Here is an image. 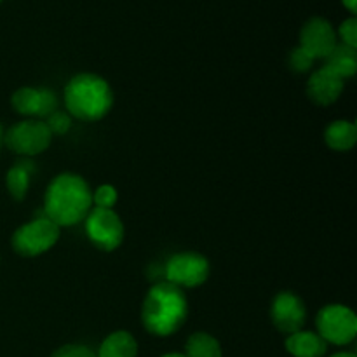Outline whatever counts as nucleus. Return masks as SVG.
Listing matches in <instances>:
<instances>
[{
    "label": "nucleus",
    "instance_id": "393cba45",
    "mask_svg": "<svg viewBox=\"0 0 357 357\" xmlns=\"http://www.w3.org/2000/svg\"><path fill=\"white\" fill-rule=\"evenodd\" d=\"M330 357H357L354 352H337V354L330 356Z\"/></svg>",
    "mask_w": 357,
    "mask_h": 357
},
{
    "label": "nucleus",
    "instance_id": "412c9836",
    "mask_svg": "<svg viewBox=\"0 0 357 357\" xmlns=\"http://www.w3.org/2000/svg\"><path fill=\"white\" fill-rule=\"evenodd\" d=\"M314 61H316V59H314L310 54H307L300 45L293 49L291 54H289V66L298 73L309 72V70L312 68Z\"/></svg>",
    "mask_w": 357,
    "mask_h": 357
},
{
    "label": "nucleus",
    "instance_id": "a211bd4d",
    "mask_svg": "<svg viewBox=\"0 0 357 357\" xmlns=\"http://www.w3.org/2000/svg\"><path fill=\"white\" fill-rule=\"evenodd\" d=\"M187 357H222V345L213 335L204 331H195L185 344Z\"/></svg>",
    "mask_w": 357,
    "mask_h": 357
},
{
    "label": "nucleus",
    "instance_id": "b1692460",
    "mask_svg": "<svg viewBox=\"0 0 357 357\" xmlns=\"http://www.w3.org/2000/svg\"><path fill=\"white\" fill-rule=\"evenodd\" d=\"M342 3H344V7L349 10V13L356 14V10H357V0H342Z\"/></svg>",
    "mask_w": 357,
    "mask_h": 357
},
{
    "label": "nucleus",
    "instance_id": "f257e3e1",
    "mask_svg": "<svg viewBox=\"0 0 357 357\" xmlns=\"http://www.w3.org/2000/svg\"><path fill=\"white\" fill-rule=\"evenodd\" d=\"M93 209V192L80 174L61 173L47 185L44 195V216L59 229L84 222Z\"/></svg>",
    "mask_w": 357,
    "mask_h": 357
},
{
    "label": "nucleus",
    "instance_id": "bb28decb",
    "mask_svg": "<svg viewBox=\"0 0 357 357\" xmlns=\"http://www.w3.org/2000/svg\"><path fill=\"white\" fill-rule=\"evenodd\" d=\"M2 143H3V128L2 124H0V146H2Z\"/></svg>",
    "mask_w": 357,
    "mask_h": 357
},
{
    "label": "nucleus",
    "instance_id": "a878e982",
    "mask_svg": "<svg viewBox=\"0 0 357 357\" xmlns=\"http://www.w3.org/2000/svg\"><path fill=\"white\" fill-rule=\"evenodd\" d=\"M162 357H187L185 354H180V352H169V354L162 356Z\"/></svg>",
    "mask_w": 357,
    "mask_h": 357
},
{
    "label": "nucleus",
    "instance_id": "6ab92c4d",
    "mask_svg": "<svg viewBox=\"0 0 357 357\" xmlns=\"http://www.w3.org/2000/svg\"><path fill=\"white\" fill-rule=\"evenodd\" d=\"M117 201H119V194L112 185H100V187L93 192L94 208L114 209V206L117 204Z\"/></svg>",
    "mask_w": 357,
    "mask_h": 357
},
{
    "label": "nucleus",
    "instance_id": "9d476101",
    "mask_svg": "<svg viewBox=\"0 0 357 357\" xmlns=\"http://www.w3.org/2000/svg\"><path fill=\"white\" fill-rule=\"evenodd\" d=\"M305 303L293 291H281L272 300L271 319L281 333L291 335L300 331L305 324Z\"/></svg>",
    "mask_w": 357,
    "mask_h": 357
},
{
    "label": "nucleus",
    "instance_id": "f03ea898",
    "mask_svg": "<svg viewBox=\"0 0 357 357\" xmlns=\"http://www.w3.org/2000/svg\"><path fill=\"white\" fill-rule=\"evenodd\" d=\"M188 317V298L185 291L167 281L153 284L142 305L143 328L153 337H171Z\"/></svg>",
    "mask_w": 357,
    "mask_h": 357
},
{
    "label": "nucleus",
    "instance_id": "20e7f679",
    "mask_svg": "<svg viewBox=\"0 0 357 357\" xmlns=\"http://www.w3.org/2000/svg\"><path fill=\"white\" fill-rule=\"evenodd\" d=\"M59 234L61 229L54 222H51L47 216H40L16 229L10 244L20 257L35 258L52 250L59 241Z\"/></svg>",
    "mask_w": 357,
    "mask_h": 357
},
{
    "label": "nucleus",
    "instance_id": "423d86ee",
    "mask_svg": "<svg viewBox=\"0 0 357 357\" xmlns=\"http://www.w3.org/2000/svg\"><path fill=\"white\" fill-rule=\"evenodd\" d=\"M52 142V132L49 131L47 124L38 119H26V121L16 122L3 132V143L7 149L23 157L40 155L49 149Z\"/></svg>",
    "mask_w": 357,
    "mask_h": 357
},
{
    "label": "nucleus",
    "instance_id": "dca6fc26",
    "mask_svg": "<svg viewBox=\"0 0 357 357\" xmlns=\"http://www.w3.org/2000/svg\"><path fill=\"white\" fill-rule=\"evenodd\" d=\"M326 68H330L331 72L337 73L340 79H349V77H354L357 72V49L351 47V45L345 44H337L333 51L328 54Z\"/></svg>",
    "mask_w": 357,
    "mask_h": 357
},
{
    "label": "nucleus",
    "instance_id": "ddd939ff",
    "mask_svg": "<svg viewBox=\"0 0 357 357\" xmlns=\"http://www.w3.org/2000/svg\"><path fill=\"white\" fill-rule=\"evenodd\" d=\"M286 351L293 357H323L328 351V344L316 331H296L286 338Z\"/></svg>",
    "mask_w": 357,
    "mask_h": 357
},
{
    "label": "nucleus",
    "instance_id": "39448f33",
    "mask_svg": "<svg viewBox=\"0 0 357 357\" xmlns=\"http://www.w3.org/2000/svg\"><path fill=\"white\" fill-rule=\"evenodd\" d=\"M316 328L326 344L349 345L357 335V317L347 305L330 303L317 312Z\"/></svg>",
    "mask_w": 357,
    "mask_h": 357
},
{
    "label": "nucleus",
    "instance_id": "2eb2a0df",
    "mask_svg": "<svg viewBox=\"0 0 357 357\" xmlns=\"http://www.w3.org/2000/svg\"><path fill=\"white\" fill-rule=\"evenodd\" d=\"M96 357H138V342L129 331H114L101 342Z\"/></svg>",
    "mask_w": 357,
    "mask_h": 357
},
{
    "label": "nucleus",
    "instance_id": "aec40b11",
    "mask_svg": "<svg viewBox=\"0 0 357 357\" xmlns=\"http://www.w3.org/2000/svg\"><path fill=\"white\" fill-rule=\"evenodd\" d=\"M44 122L47 124L49 131H51L52 135H65V132H68L70 128H72V117H70V114L66 110L52 112Z\"/></svg>",
    "mask_w": 357,
    "mask_h": 357
},
{
    "label": "nucleus",
    "instance_id": "5701e85b",
    "mask_svg": "<svg viewBox=\"0 0 357 357\" xmlns=\"http://www.w3.org/2000/svg\"><path fill=\"white\" fill-rule=\"evenodd\" d=\"M51 357H96V352L82 344H66L54 351Z\"/></svg>",
    "mask_w": 357,
    "mask_h": 357
},
{
    "label": "nucleus",
    "instance_id": "f8f14e48",
    "mask_svg": "<svg viewBox=\"0 0 357 357\" xmlns=\"http://www.w3.org/2000/svg\"><path fill=\"white\" fill-rule=\"evenodd\" d=\"M342 93H344V79H340L326 66L316 70L307 82V94L314 103L321 107L333 105Z\"/></svg>",
    "mask_w": 357,
    "mask_h": 357
},
{
    "label": "nucleus",
    "instance_id": "9b49d317",
    "mask_svg": "<svg viewBox=\"0 0 357 357\" xmlns=\"http://www.w3.org/2000/svg\"><path fill=\"white\" fill-rule=\"evenodd\" d=\"M10 105L17 114L40 121L58 110V96L47 87H20L10 98Z\"/></svg>",
    "mask_w": 357,
    "mask_h": 357
},
{
    "label": "nucleus",
    "instance_id": "cd10ccee",
    "mask_svg": "<svg viewBox=\"0 0 357 357\" xmlns=\"http://www.w3.org/2000/svg\"><path fill=\"white\" fill-rule=\"evenodd\" d=\"M0 2H2V0H0Z\"/></svg>",
    "mask_w": 357,
    "mask_h": 357
},
{
    "label": "nucleus",
    "instance_id": "0eeeda50",
    "mask_svg": "<svg viewBox=\"0 0 357 357\" xmlns=\"http://www.w3.org/2000/svg\"><path fill=\"white\" fill-rule=\"evenodd\" d=\"M209 261L204 255L195 251H181L167 260L164 274L166 281L178 288H199L209 278Z\"/></svg>",
    "mask_w": 357,
    "mask_h": 357
},
{
    "label": "nucleus",
    "instance_id": "4468645a",
    "mask_svg": "<svg viewBox=\"0 0 357 357\" xmlns=\"http://www.w3.org/2000/svg\"><path fill=\"white\" fill-rule=\"evenodd\" d=\"M357 142V128L351 121H333L324 129V143L335 152H349Z\"/></svg>",
    "mask_w": 357,
    "mask_h": 357
},
{
    "label": "nucleus",
    "instance_id": "1a4fd4ad",
    "mask_svg": "<svg viewBox=\"0 0 357 357\" xmlns=\"http://www.w3.org/2000/svg\"><path fill=\"white\" fill-rule=\"evenodd\" d=\"M337 44V30L321 16L310 17L300 30V47L314 59H326Z\"/></svg>",
    "mask_w": 357,
    "mask_h": 357
},
{
    "label": "nucleus",
    "instance_id": "f3484780",
    "mask_svg": "<svg viewBox=\"0 0 357 357\" xmlns=\"http://www.w3.org/2000/svg\"><path fill=\"white\" fill-rule=\"evenodd\" d=\"M35 173V166L31 160H21V162L14 164L6 174V187L10 197L16 201H23L26 197L28 190H30L31 174Z\"/></svg>",
    "mask_w": 357,
    "mask_h": 357
},
{
    "label": "nucleus",
    "instance_id": "6e6552de",
    "mask_svg": "<svg viewBox=\"0 0 357 357\" xmlns=\"http://www.w3.org/2000/svg\"><path fill=\"white\" fill-rule=\"evenodd\" d=\"M84 222L87 239L100 251H115L124 241V223L114 209L93 208Z\"/></svg>",
    "mask_w": 357,
    "mask_h": 357
},
{
    "label": "nucleus",
    "instance_id": "4be33fe9",
    "mask_svg": "<svg viewBox=\"0 0 357 357\" xmlns=\"http://www.w3.org/2000/svg\"><path fill=\"white\" fill-rule=\"evenodd\" d=\"M337 37H340L342 44L351 45V47L357 49V20L356 16L347 17L344 23L338 26Z\"/></svg>",
    "mask_w": 357,
    "mask_h": 357
},
{
    "label": "nucleus",
    "instance_id": "7ed1b4c3",
    "mask_svg": "<svg viewBox=\"0 0 357 357\" xmlns=\"http://www.w3.org/2000/svg\"><path fill=\"white\" fill-rule=\"evenodd\" d=\"M65 108L70 117L82 122H96L107 117L114 105L112 87L103 77L96 73H77L63 91Z\"/></svg>",
    "mask_w": 357,
    "mask_h": 357
}]
</instances>
